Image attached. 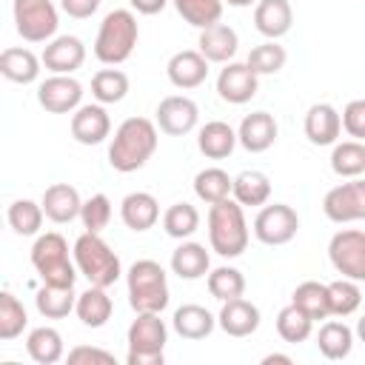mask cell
<instances>
[{
	"label": "cell",
	"instance_id": "cell-1",
	"mask_svg": "<svg viewBox=\"0 0 365 365\" xmlns=\"http://www.w3.org/2000/svg\"><path fill=\"white\" fill-rule=\"evenodd\" d=\"M157 123L148 117H128L117 125L111 145H108V165L120 174H131L143 168L151 154L157 151Z\"/></svg>",
	"mask_w": 365,
	"mask_h": 365
},
{
	"label": "cell",
	"instance_id": "cell-2",
	"mask_svg": "<svg viewBox=\"0 0 365 365\" xmlns=\"http://www.w3.org/2000/svg\"><path fill=\"white\" fill-rule=\"evenodd\" d=\"M248 222H245V211L237 200H222V202H214L211 211H208V242H211V251L225 257V259H234L240 257L245 248H248Z\"/></svg>",
	"mask_w": 365,
	"mask_h": 365
},
{
	"label": "cell",
	"instance_id": "cell-3",
	"mask_svg": "<svg viewBox=\"0 0 365 365\" xmlns=\"http://www.w3.org/2000/svg\"><path fill=\"white\" fill-rule=\"evenodd\" d=\"M128 305L137 314H163L168 305V274L154 259H137L125 274Z\"/></svg>",
	"mask_w": 365,
	"mask_h": 365
},
{
	"label": "cell",
	"instance_id": "cell-4",
	"mask_svg": "<svg viewBox=\"0 0 365 365\" xmlns=\"http://www.w3.org/2000/svg\"><path fill=\"white\" fill-rule=\"evenodd\" d=\"M71 257H74V265L77 271L88 279V285H100V288H108L120 279L123 274V265H120V257L114 254V248L94 231H86L74 240V248H71Z\"/></svg>",
	"mask_w": 365,
	"mask_h": 365
},
{
	"label": "cell",
	"instance_id": "cell-5",
	"mask_svg": "<svg viewBox=\"0 0 365 365\" xmlns=\"http://www.w3.org/2000/svg\"><path fill=\"white\" fill-rule=\"evenodd\" d=\"M140 29H137V17L128 9H114L103 17L100 29H97V40H94V57L106 66H120L131 57L134 46H137Z\"/></svg>",
	"mask_w": 365,
	"mask_h": 365
},
{
	"label": "cell",
	"instance_id": "cell-6",
	"mask_svg": "<svg viewBox=\"0 0 365 365\" xmlns=\"http://www.w3.org/2000/svg\"><path fill=\"white\" fill-rule=\"evenodd\" d=\"M31 265L40 274V279L48 285H74V279L80 274L74 259L68 257L66 237L57 231L37 234V240L31 245Z\"/></svg>",
	"mask_w": 365,
	"mask_h": 365
},
{
	"label": "cell",
	"instance_id": "cell-7",
	"mask_svg": "<svg viewBox=\"0 0 365 365\" xmlns=\"http://www.w3.org/2000/svg\"><path fill=\"white\" fill-rule=\"evenodd\" d=\"M168 342V328L160 319V314H137V319L128 325V365H163Z\"/></svg>",
	"mask_w": 365,
	"mask_h": 365
},
{
	"label": "cell",
	"instance_id": "cell-8",
	"mask_svg": "<svg viewBox=\"0 0 365 365\" xmlns=\"http://www.w3.org/2000/svg\"><path fill=\"white\" fill-rule=\"evenodd\" d=\"M14 29L26 43H48L57 34L60 14L51 0H14Z\"/></svg>",
	"mask_w": 365,
	"mask_h": 365
},
{
	"label": "cell",
	"instance_id": "cell-9",
	"mask_svg": "<svg viewBox=\"0 0 365 365\" xmlns=\"http://www.w3.org/2000/svg\"><path fill=\"white\" fill-rule=\"evenodd\" d=\"M328 259L336 268V274L365 282V231L359 228H342L328 242Z\"/></svg>",
	"mask_w": 365,
	"mask_h": 365
},
{
	"label": "cell",
	"instance_id": "cell-10",
	"mask_svg": "<svg viewBox=\"0 0 365 365\" xmlns=\"http://www.w3.org/2000/svg\"><path fill=\"white\" fill-rule=\"evenodd\" d=\"M297 231H299V214L285 202L262 205L259 214L254 217V237L262 245H285L297 237Z\"/></svg>",
	"mask_w": 365,
	"mask_h": 365
},
{
	"label": "cell",
	"instance_id": "cell-11",
	"mask_svg": "<svg viewBox=\"0 0 365 365\" xmlns=\"http://www.w3.org/2000/svg\"><path fill=\"white\" fill-rule=\"evenodd\" d=\"M322 211L336 225L365 220V180L354 177L348 182L334 185L322 200Z\"/></svg>",
	"mask_w": 365,
	"mask_h": 365
},
{
	"label": "cell",
	"instance_id": "cell-12",
	"mask_svg": "<svg viewBox=\"0 0 365 365\" xmlns=\"http://www.w3.org/2000/svg\"><path fill=\"white\" fill-rule=\"evenodd\" d=\"M197 120H200V108L191 97L185 94H168L160 100L157 111H154V123L163 134L168 137H182L188 131L197 128Z\"/></svg>",
	"mask_w": 365,
	"mask_h": 365
},
{
	"label": "cell",
	"instance_id": "cell-13",
	"mask_svg": "<svg viewBox=\"0 0 365 365\" xmlns=\"http://www.w3.org/2000/svg\"><path fill=\"white\" fill-rule=\"evenodd\" d=\"M37 103L48 114H71L83 106V86L71 74H51L37 86Z\"/></svg>",
	"mask_w": 365,
	"mask_h": 365
},
{
	"label": "cell",
	"instance_id": "cell-14",
	"mask_svg": "<svg viewBox=\"0 0 365 365\" xmlns=\"http://www.w3.org/2000/svg\"><path fill=\"white\" fill-rule=\"evenodd\" d=\"M259 88V77L251 71L248 63H225V68H220L217 74V94L222 103L231 106H242L248 103Z\"/></svg>",
	"mask_w": 365,
	"mask_h": 365
},
{
	"label": "cell",
	"instance_id": "cell-15",
	"mask_svg": "<svg viewBox=\"0 0 365 365\" xmlns=\"http://www.w3.org/2000/svg\"><path fill=\"white\" fill-rule=\"evenodd\" d=\"M40 60L51 74H74L86 63V46L74 34H60L46 43Z\"/></svg>",
	"mask_w": 365,
	"mask_h": 365
},
{
	"label": "cell",
	"instance_id": "cell-16",
	"mask_svg": "<svg viewBox=\"0 0 365 365\" xmlns=\"http://www.w3.org/2000/svg\"><path fill=\"white\" fill-rule=\"evenodd\" d=\"M111 134V117L103 103H86L71 114V137L80 145H97Z\"/></svg>",
	"mask_w": 365,
	"mask_h": 365
},
{
	"label": "cell",
	"instance_id": "cell-17",
	"mask_svg": "<svg viewBox=\"0 0 365 365\" xmlns=\"http://www.w3.org/2000/svg\"><path fill=\"white\" fill-rule=\"evenodd\" d=\"M259 319H262L259 317V308L251 299H245V297H234V299L222 302V308L217 314V325L228 336H237V339L251 336L259 328Z\"/></svg>",
	"mask_w": 365,
	"mask_h": 365
},
{
	"label": "cell",
	"instance_id": "cell-18",
	"mask_svg": "<svg viewBox=\"0 0 365 365\" xmlns=\"http://www.w3.org/2000/svg\"><path fill=\"white\" fill-rule=\"evenodd\" d=\"M165 74H168L171 86L188 91V88H197V86L205 83V77H208V60L200 54V48H182V51H177L168 60Z\"/></svg>",
	"mask_w": 365,
	"mask_h": 365
},
{
	"label": "cell",
	"instance_id": "cell-19",
	"mask_svg": "<svg viewBox=\"0 0 365 365\" xmlns=\"http://www.w3.org/2000/svg\"><path fill=\"white\" fill-rule=\"evenodd\" d=\"M277 131L279 128H277L274 114H268V111H251V114L242 117V123L237 128V140H240V145L245 151L259 154V151H268L274 145Z\"/></svg>",
	"mask_w": 365,
	"mask_h": 365
},
{
	"label": "cell",
	"instance_id": "cell-20",
	"mask_svg": "<svg viewBox=\"0 0 365 365\" xmlns=\"http://www.w3.org/2000/svg\"><path fill=\"white\" fill-rule=\"evenodd\" d=\"M294 23V9L288 0H257L254 6V26L262 37L279 40L291 31Z\"/></svg>",
	"mask_w": 365,
	"mask_h": 365
},
{
	"label": "cell",
	"instance_id": "cell-21",
	"mask_svg": "<svg viewBox=\"0 0 365 365\" xmlns=\"http://www.w3.org/2000/svg\"><path fill=\"white\" fill-rule=\"evenodd\" d=\"M305 137L314 145H334L342 131V114L331 103H314L305 114Z\"/></svg>",
	"mask_w": 365,
	"mask_h": 365
},
{
	"label": "cell",
	"instance_id": "cell-22",
	"mask_svg": "<svg viewBox=\"0 0 365 365\" xmlns=\"http://www.w3.org/2000/svg\"><path fill=\"white\" fill-rule=\"evenodd\" d=\"M40 205H43V211H46V217H48L51 222L66 225V222H71V220L80 217L83 200H80V194H77L74 185H68V182H54V185H48V188L43 191Z\"/></svg>",
	"mask_w": 365,
	"mask_h": 365
},
{
	"label": "cell",
	"instance_id": "cell-23",
	"mask_svg": "<svg viewBox=\"0 0 365 365\" xmlns=\"http://www.w3.org/2000/svg\"><path fill=\"white\" fill-rule=\"evenodd\" d=\"M197 46L208 63H231L237 48H240V37L228 23H214V26L200 31Z\"/></svg>",
	"mask_w": 365,
	"mask_h": 365
},
{
	"label": "cell",
	"instance_id": "cell-24",
	"mask_svg": "<svg viewBox=\"0 0 365 365\" xmlns=\"http://www.w3.org/2000/svg\"><path fill=\"white\" fill-rule=\"evenodd\" d=\"M120 217H123L125 228H131V231H137V234H140V231H148V228H154L157 220H160V202H157V197L148 194V191H131V194H125L123 202H120Z\"/></svg>",
	"mask_w": 365,
	"mask_h": 365
},
{
	"label": "cell",
	"instance_id": "cell-25",
	"mask_svg": "<svg viewBox=\"0 0 365 365\" xmlns=\"http://www.w3.org/2000/svg\"><path fill=\"white\" fill-rule=\"evenodd\" d=\"M171 325H174V331H177L182 339L197 342V339L211 336V331L217 328V317H214L208 308H202V305H197V302H188V305H180V308L174 311Z\"/></svg>",
	"mask_w": 365,
	"mask_h": 365
},
{
	"label": "cell",
	"instance_id": "cell-26",
	"mask_svg": "<svg viewBox=\"0 0 365 365\" xmlns=\"http://www.w3.org/2000/svg\"><path fill=\"white\" fill-rule=\"evenodd\" d=\"M40 66H43V60L34 51L20 48V46L3 48V54H0V74L11 83H20V86L34 83L40 77Z\"/></svg>",
	"mask_w": 365,
	"mask_h": 365
},
{
	"label": "cell",
	"instance_id": "cell-27",
	"mask_svg": "<svg viewBox=\"0 0 365 365\" xmlns=\"http://www.w3.org/2000/svg\"><path fill=\"white\" fill-rule=\"evenodd\" d=\"M111 311H114V302H111V297L106 294V288L88 285L83 294H77L74 314L80 317V322H83L86 328H103V325L111 319Z\"/></svg>",
	"mask_w": 365,
	"mask_h": 365
},
{
	"label": "cell",
	"instance_id": "cell-28",
	"mask_svg": "<svg viewBox=\"0 0 365 365\" xmlns=\"http://www.w3.org/2000/svg\"><path fill=\"white\" fill-rule=\"evenodd\" d=\"M237 143H240L237 140V131L228 123H222V120L205 123L200 128V134H197V148L208 160H225V157H231V151H234Z\"/></svg>",
	"mask_w": 365,
	"mask_h": 365
},
{
	"label": "cell",
	"instance_id": "cell-29",
	"mask_svg": "<svg viewBox=\"0 0 365 365\" xmlns=\"http://www.w3.org/2000/svg\"><path fill=\"white\" fill-rule=\"evenodd\" d=\"M26 351L29 356L37 362V365H54L66 356V345H63V336L57 328L51 325H40V328H31L29 336H26Z\"/></svg>",
	"mask_w": 365,
	"mask_h": 365
},
{
	"label": "cell",
	"instance_id": "cell-30",
	"mask_svg": "<svg viewBox=\"0 0 365 365\" xmlns=\"http://www.w3.org/2000/svg\"><path fill=\"white\" fill-rule=\"evenodd\" d=\"M171 271L180 279H200L211 271V257L200 242H182L171 251Z\"/></svg>",
	"mask_w": 365,
	"mask_h": 365
},
{
	"label": "cell",
	"instance_id": "cell-31",
	"mask_svg": "<svg viewBox=\"0 0 365 365\" xmlns=\"http://www.w3.org/2000/svg\"><path fill=\"white\" fill-rule=\"evenodd\" d=\"M34 305H37L40 317H46V319H63L77 305L74 285H48V282H43V288L34 294Z\"/></svg>",
	"mask_w": 365,
	"mask_h": 365
},
{
	"label": "cell",
	"instance_id": "cell-32",
	"mask_svg": "<svg viewBox=\"0 0 365 365\" xmlns=\"http://www.w3.org/2000/svg\"><path fill=\"white\" fill-rule=\"evenodd\" d=\"M354 331L339 322V319H328L319 325V334H317V348L325 359H345L351 351H354Z\"/></svg>",
	"mask_w": 365,
	"mask_h": 365
},
{
	"label": "cell",
	"instance_id": "cell-33",
	"mask_svg": "<svg viewBox=\"0 0 365 365\" xmlns=\"http://www.w3.org/2000/svg\"><path fill=\"white\" fill-rule=\"evenodd\" d=\"M231 194L240 205H265L271 197V180H268V174H262L257 168H245L234 177Z\"/></svg>",
	"mask_w": 365,
	"mask_h": 365
},
{
	"label": "cell",
	"instance_id": "cell-34",
	"mask_svg": "<svg viewBox=\"0 0 365 365\" xmlns=\"http://www.w3.org/2000/svg\"><path fill=\"white\" fill-rule=\"evenodd\" d=\"M331 171L336 177L354 180L359 174H365V143L362 140H345V143H334L331 151Z\"/></svg>",
	"mask_w": 365,
	"mask_h": 365
},
{
	"label": "cell",
	"instance_id": "cell-35",
	"mask_svg": "<svg viewBox=\"0 0 365 365\" xmlns=\"http://www.w3.org/2000/svg\"><path fill=\"white\" fill-rule=\"evenodd\" d=\"M231 188H234V177H228V171H222V168H217V165L202 168V171H197V177H194V194H197L202 202H208V205L228 200V197H231Z\"/></svg>",
	"mask_w": 365,
	"mask_h": 365
},
{
	"label": "cell",
	"instance_id": "cell-36",
	"mask_svg": "<svg viewBox=\"0 0 365 365\" xmlns=\"http://www.w3.org/2000/svg\"><path fill=\"white\" fill-rule=\"evenodd\" d=\"M291 302L299 305L314 322L317 319H328L331 317V305H328V285L325 282H317V279H308V282H299L291 294Z\"/></svg>",
	"mask_w": 365,
	"mask_h": 365
},
{
	"label": "cell",
	"instance_id": "cell-37",
	"mask_svg": "<svg viewBox=\"0 0 365 365\" xmlns=\"http://www.w3.org/2000/svg\"><path fill=\"white\" fill-rule=\"evenodd\" d=\"M205 285H208V294L214 299H220V302H228V299L245 294V277L234 265H220V268L208 271L205 274Z\"/></svg>",
	"mask_w": 365,
	"mask_h": 365
},
{
	"label": "cell",
	"instance_id": "cell-38",
	"mask_svg": "<svg viewBox=\"0 0 365 365\" xmlns=\"http://www.w3.org/2000/svg\"><path fill=\"white\" fill-rule=\"evenodd\" d=\"M128 94V74L120 68H100L91 77V97L103 106L120 103Z\"/></svg>",
	"mask_w": 365,
	"mask_h": 365
},
{
	"label": "cell",
	"instance_id": "cell-39",
	"mask_svg": "<svg viewBox=\"0 0 365 365\" xmlns=\"http://www.w3.org/2000/svg\"><path fill=\"white\" fill-rule=\"evenodd\" d=\"M311 331H314V319L299 305L288 302L285 308H279V314H277V334L285 342H291V345L305 342L311 336Z\"/></svg>",
	"mask_w": 365,
	"mask_h": 365
},
{
	"label": "cell",
	"instance_id": "cell-40",
	"mask_svg": "<svg viewBox=\"0 0 365 365\" xmlns=\"http://www.w3.org/2000/svg\"><path fill=\"white\" fill-rule=\"evenodd\" d=\"M222 3H225V0H174V9H177V14H180L188 26H194V29L202 31V29L220 23V17H222Z\"/></svg>",
	"mask_w": 365,
	"mask_h": 365
},
{
	"label": "cell",
	"instance_id": "cell-41",
	"mask_svg": "<svg viewBox=\"0 0 365 365\" xmlns=\"http://www.w3.org/2000/svg\"><path fill=\"white\" fill-rule=\"evenodd\" d=\"M9 225L14 228V234H20V237H34V234H40V225H43V217H46V211H43V205L40 202H34V200H14L11 205H9Z\"/></svg>",
	"mask_w": 365,
	"mask_h": 365
},
{
	"label": "cell",
	"instance_id": "cell-42",
	"mask_svg": "<svg viewBox=\"0 0 365 365\" xmlns=\"http://www.w3.org/2000/svg\"><path fill=\"white\" fill-rule=\"evenodd\" d=\"M163 228L174 240H188L200 228V211L191 202H174L163 214Z\"/></svg>",
	"mask_w": 365,
	"mask_h": 365
},
{
	"label": "cell",
	"instance_id": "cell-43",
	"mask_svg": "<svg viewBox=\"0 0 365 365\" xmlns=\"http://www.w3.org/2000/svg\"><path fill=\"white\" fill-rule=\"evenodd\" d=\"M362 302V291L356 279L339 277L334 282H328V305H331V317H351Z\"/></svg>",
	"mask_w": 365,
	"mask_h": 365
},
{
	"label": "cell",
	"instance_id": "cell-44",
	"mask_svg": "<svg viewBox=\"0 0 365 365\" xmlns=\"http://www.w3.org/2000/svg\"><path fill=\"white\" fill-rule=\"evenodd\" d=\"M26 325H29V314L23 302L11 291H3L0 294V339L3 342L17 339L26 331Z\"/></svg>",
	"mask_w": 365,
	"mask_h": 365
},
{
	"label": "cell",
	"instance_id": "cell-45",
	"mask_svg": "<svg viewBox=\"0 0 365 365\" xmlns=\"http://www.w3.org/2000/svg\"><path fill=\"white\" fill-rule=\"evenodd\" d=\"M285 60H288L285 48H282L277 40H265V43H259V46L251 48V54H248L245 63L251 66V71H254L257 77H262V74H277V71H282V68H285Z\"/></svg>",
	"mask_w": 365,
	"mask_h": 365
},
{
	"label": "cell",
	"instance_id": "cell-46",
	"mask_svg": "<svg viewBox=\"0 0 365 365\" xmlns=\"http://www.w3.org/2000/svg\"><path fill=\"white\" fill-rule=\"evenodd\" d=\"M111 220V200L106 194H91L88 200H83V208H80V222L86 231H94L100 234Z\"/></svg>",
	"mask_w": 365,
	"mask_h": 365
},
{
	"label": "cell",
	"instance_id": "cell-47",
	"mask_svg": "<svg viewBox=\"0 0 365 365\" xmlns=\"http://www.w3.org/2000/svg\"><path fill=\"white\" fill-rule=\"evenodd\" d=\"M342 128L348 131V137L365 143V97L362 100H351L342 108Z\"/></svg>",
	"mask_w": 365,
	"mask_h": 365
},
{
	"label": "cell",
	"instance_id": "cell-48",
	"mask_svg": "<svg viewBox=\"0 0 365 365\" xmlns=\"http://www.w3.org/2000/svg\"><path fill=\"white\" fill-rule=\"evenodd\" d=\"M66 359L71 365H83V362H103V365H114V354L111 351H103V348H94V345H77L66 354Z\"/></svg>",
	"mask_w": 365,
	"mask_h": 365
},
{
	"label": "cell",
	"instance_id": "cell-49",
	"mask_svg": "<svg viewBox=\"0 0 365 365\" xmlns=\"http://www.w3.org/2000/svg\"><path fill=\"white\" fill-rule=\"evenodd\" d=\"M60 9L74 20H86L100 9V0H60Z\"/></svg>",
	"mask_w": 365,
	"mask_h": 365
},
{
	"label": "cell",
	"instance_id": "cell-50",
	"mask_svg": "<svg viewBox=\"0 0 365 365\" xmlns=\"http://www.w3.org/2000/svg\"><path fill=\"white\" fill-rule=\"evenodd\" d=\"M168 0H128V6L137 11V14H160L165 9Z\"/></svg>",
	"mask_w": 365,
	"mask_h": 365
},
{
	"label": "cell",
	"instance_id": "cell-51",
	"mask_svg": "<svg viewBox=\"0 0 365 365\" xmlns=\"http://www.w3.org/2000/svg\"><path fill=\"white\" fill-rule=\"evenodd\" d=\"M274 362H282V365H291L294 359H291L288 354H268V356H262V365H274Z\"/></svg>",
	"mask_w": 365,
	"mask_h": 365
},
{
	"label": "cell",
	"instance_id": "cell-52",
	"mask_svg": "<svg viewBox=\"0 0 365 365\" xmlns=\"http://www.w3.org/2000/svg\"><path fill=\"white\" fill-rule=\"evenodd\" d=\"M354 334H356V339H359V342L365 345V314H362V317L356 319V328H354Z\"/></svg>",
	"mask_w": 365,
	"mask_h": 365
},
{
	"label": "cell",
	"instance_id": "cell-53",
	"mask_svg": "<svg viewBox=\"0 0 365 365\" xmlns=\"http://www.w3.org/2000/svg\"><path fill=\"white\" fill-rule=\"evenodd\" d=\"M228 6H237V9H242V6H251V3H257V0H225Z\"/></svg>",
	"mask_w": 365,
	"mask_h": 365
}]
</instances>
